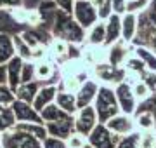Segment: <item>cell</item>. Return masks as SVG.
<instances>
[{
    "label": "cell",
    "instance_id": "6da1fadb",
    "mask_svg": "<svg viewBox=\"0 0 156 148\" xmlns=\"http://www.w3.org/2000/svg\"><path fill=\"white\" fill-rule=\"evenodd\" d=\"M132 46L146 47L156 54V0H151L149 6L137 14V35Z\"/></svg>",
    "mask_w": 156,
    "mask_h": 148
},
{
    "label": "cell",
    "instance_id": "7a4b0ae2",
    "mask_svg": "<svg viewBox=\"0 0 156 148\" xmlns=\"http://www.w3.org/2000/svg\"><path fill=\"white\" fill-rule=\"evenodd\" d=\"M52 35L56 39L64 40L69 46H83L85 44V37H87V30H83L80 24L75 21L73 14H68L64 11H57L56 17V24H54V31Z\"/></svg>",
    "mask_w": 156,
    "mask_h": 148
},
{
    "label": "cell",
    "instance_id": "3957f363",
    "mask_svg": "<svg viewBox=\"0 0 156 148\" xmlns=\"http://www.w3.org/2000/svg\"><path fill=\"white\" fill-rule=\"evenodd\" d=\"M94 108H95V113H97V119H99V124H106L109 119L122 113L115 87H109V86L99 87V92H97L94 101Z\"/></svg>",
    "mask_w": 156,
    "mask_h": 148
},
{
    "label": "cell",
    "instance_id": "277c9868",
    "mask_svg": "<svg viewBox=\"0 0 156 148\" xmlns=\"http://www.w3.org/2000/svg\"><path fill=\"white\" fill-rule=\"evenodd\" d=\"M90 70H92V79L97 80L101 86H109V87H116L118 84L125 82L128 75L125 68H116V66H111L109 63L97 65Z\"/></svg>",
    "mask_w": 156,
    "mask_h": 148
},
{
    "label": "cell",
    "instance_id": "5b68a950",
    "mask_svg": "<svg viewBox=\"0 0 156 148\" xmlns=\"http://www.w3.org/2000/svg\"><path fill=\"white\" fill-rule=\"evenodd\" d=\"M2 146L4 148H42V141L28 132L12 127L11 131L2 134Z\"/></svg>",
    "mask_w": 156,
    "mask_h": 148
},
{
    "label": "cell",
    "instance_id": "8992f818",
    "mask_svg": "<svg viewBox=\"0 0 156 148\" xmlns=\"http://www.w3.org/2000/svg\"><path fill=\"white\" fill-rule=\"evenodd\" d=\"M73 17L83 30H90L99 21V12L90 0H76L73 9Z\"/></svg>",
    "mask_w": 156,
    "mask_h": 148
},
{
    "label": "cell",
    "instance_id": "52a82bcc",
    "mask_svg": "<svg viewBox=\"0 0 156 148\" xmlns=\"http://www.w3.org/2000/svg\"><path fill=\"white\" fill-rule=\"evenodd\" d=\"M89 145L94 148H116L122 136L111 132L106 127V124H97L94 131L89 134Z\"/></svg>",
    "mask_w": 156,
    "mask_h": 148
},
{
    "label": "cell",
    "instance_id": "ba28073f",
    "mask_svg": "<svg viewBox=\"0 0 156 148\" xmlns=\"http://www.w3.org/2000/svg\"><path fill=\"white\" fill-rule=\"evenodd\" d=\"M115 92H116V99L118 105H120V112L134 117L135 112H137V106H139V101L132 91V86L128 82H122L115 87Z\"/></svg>",
    "mask_w": 156,
    "mask_h": 148
},
{
    "label": "cell",
    "instance_id": "9c48e42d",
    "mask_svg": "<svg viewBox=\"0 0 156 148\" xmlns=\"http://www.w3.org/2000/svg\"><path fill=\"white\" fill-rule=\"evenodd\" d=\"M97 124H99V119H97L94 105L78 110L76 115H75V131L78 134H83V136L89 138V134L97 127Z\"/></svg>",
    "mask_w": 156,
    "mask_h": 148
},
{
    "label": "cell",
    "instance_id": "30bf717a",
    "mask_svg": "<svg viewBox=\"0 0 156 148\" xmlns=\"http://www.w3.org/2000/svg\"><path fill=\"white\" fill-rule=\"evenodd\" d=\"M132 56V44L118 40L116 44L108 47V63L116 68H125L127 59Z\"/></svg>",
    "mask_w": 156,
    "mask_h": 148
},
{
    "label": "cell",
    "instance_id": "8fae6325",
    "mask_svg": "<svg viewBox=\"0 0 156 148\" xmlns=\"http://www.w3.org/2000/svg\"><path fill=\"white\" fill-rule=\"evenodd\" d=\"M12 112L16 115V120L17 124H23V122H33V124H44V119H42V115L33 108V105H30V103H24V101H16L11 105Z\"/></svg>",
    "mask_w": 156,
    "mask_h": 148
},
{
    "label": "cell",
    "instance_id": "7c38bea8",
    "mask_svg": "<svg viewBox=\"0 0 156 148\" xmlns=\"http://www.w3.org/2000/svg\"><path fill=\"white\" fill-rule=\"evenodd\" d=\"M106 127H108L111 132H115V134H118V136H122V138L137 131L134 117L125 115V113H118L116 117L109 119V120L106 122Z\"/></svg>",
    "mask_w": 156,
    "mask_h": 148
},
{
    "label": "cell",
    "instance_id": "4fadbf2b",
    "mask_svg": "<svg viewBox=\"0 0 156 148\" xmlns=\"http://www.w3.org/2000/svg\"><path fill=\"white\" fill-rule=\"evenodd\" d=\"M99 87H101V84L94 79H89L83 86L80 87V91L76 92L78 110L87 108V106H92V105H94L95 96H97V92H99Z\"/></svg>",
    "mask_w": 156,
    "mask_h": 148
},
{
    "label": "cell",
    "instance_id": "5bb4252c",
    "mask_svg": "<svg viewBox=\"0 0 156 148\" xmlns=\"http://www.w3.org/2000/svg\"><path fill=\"white\" fill-rule=\"evenodd\" d=\"M82 61L94 68L97 65L108 63V47L104 46H83L82 47Z\"/></svg>",
    "mask_w": 156,
    "mask_h": 148
},
{
    "label": "cell",
    "instance_id": "9a60e30c",
    "mask_svg": "<svg viewBox=\"0 0 156 148\" xmlns=\"http://www.w3.org/2000/svg\"><path fill=\"white\" fill-rule=\"evenodd\" d=\"M49 136L52 138H61V139H68L75 131V117H69L66 120H59V122H47L45 124Z\"/></svg>",
    "mask_w": 156,
    "mask_h": 148
},
{
    "label": "cell",
    "instance_id": "2e32d148",
    "mask_svg": "<svg viewBox=\"0 0 156 148\" xmlns=\"http://www.w3.org/2000/svg\"><path fill=\"white\" fill-rule=\"evenodd\" d=\"M12 9H0V33H9V35H21L26 31V26L17 23L12 16Z\"/></svg>",
    "mask_w": 156,
    "mask_h": 148
},
{
    "label": "cell",
    "instance_id": "e0dca14e",
    "mask_svg": "<svg viewBox=\"0 0 156 148\" xmlns=\"http://www.w3.org/2000/svg\"><path fill=\"white\" fill-rule=\"evenodd\" d=\"M57 92H59V86H42V89L38 91V94H37V98L33 101V108L40 113L49 105L56 103Z\"/></svg>",
    "mask_w": 156,
    "mask_h": 148
},
{
    "label": "cell",
    "instance_id": "ac0fdd59",
    "mask_svg": "<svg viewBox=\"0 0 156 148\" xmlns=\"http://www.w3.org/2000/svg\"><path fill=\"white\" fill-rule=\"evenodd\" d=\"M23 65H24V61H23L19 56L12 57L11 61L7 63V84H9V87H11L12 91L16 92V89L19 86H21V72H23Z\"/></svg>",
    "mask_w": 156,
    "mask_h": 148
},
{
    "label": "cell",
    "instance_id": "d6986e66",
    "mask_svg": "<svg viewBox=\"0 0 156 148\" xmlns=\"http://www.w3.org/2000/svg\"><path fill=\"white\" fill-rule=\"evenodd\" d=\"M122 17L118 14H111L109 19L106 21V44L104 47H109L122 40Z\"/></svg>",
    "mask_w": 156,
    "mask_h": 148
},
{
    "label": "cell",
    "instance_id": "ffe728a7",
    "mask_svg": "<svg viewBox=\"0 0 156 148\" xmlns=\"http://www.w3.org/2000/svg\"><path fill=\"white\" fill-rule=\"evenodd\" d=\"M142 80H144L146 84L149 86L151 96L147 98L146 101L139 103L137 110H146V112H151V113L154 115V119H156V73H151V72H147V73L142 77Z\"/></svg>",
    "mask_w": 156,
    "mask_h": 148
},
{
    "label": "cell",
    "instance_id": "44dd1931",
    "mask_svg": "<svg viewBox=\"0 0 156 148\" xmlns=\"http://www.w3.org/2000/svg\"><path fill=\"white\" fill-rule=\"evenodd\" d=\"M42 86H44V84L38 82V80H33V82H28V84H21V86L16 89V99L33 105L35 98H37L38 91L42 89Z\"/></svg>",
    "mask_w": 156,
    "mask_h": 148
},
{
    "label": "cell",
    "instance_id": "7402d4cb",
    "mask_svg": "<svg viewBox=\"0 0 156 148\" xmlns=\"http://www.w3.org/2000/svg\"><path fill=\"white\" fill-rule=\"evenodd\" d=\"M106 44V21H97L90 30H87L83 46H104Z\"/></svg>",
    "mask_w": 156,
    "mask_h": 148
},
{
    "label": "cell",
    "instance_id": "603a6c76",
    "mask_svg": "<svg viewBox=\"0 0 156 148\" xmlns=\"http://www.w3.org/2000/svg\"><path fill=\"white\" fill-rule=\"evenodd\" d=\"M137 35V14L127 12L122 17V40L127 44H132Z\"/></svg>",
    "mask_w": 156,
    "mask_h": 148
},
{
    "label": "cell",
    "instance_id": "cb8c5ba5",
    "mask_svg": "<svg viewBox=\"0 0 156 148\" xmlns=\"http://www.w3.org/2000/svg\"><path fill=\"white\" fill-rule=\"evenodd\" d=\"M134 120L139 132H156V119L151 112L137 110L134 115Z\"/></svg>",
    "mask_w": 156,
    "mask_h": 148
},
{
    "label": "cell",
    "instance_id": "d4e9b609",
    "mask_svg": "<svg viewBox=\"0 0 156 148\" xmlns=\"http://www.w3.org/2000/svg\"><path fill=\"white\" fill-rule=\"evenodd\" d=\"M12 57H16L14 35L0 33V65H7Z\"/></svg>",
    "mask_w": 156,
    "mask_h": 148
},
{
    "label": "cell",
    "instance_id": "484cf974",
    "mask_svg": "<svg viewBox=\"0 0 156 148\" xmlns=\"http://www.w3.org/2000/svg\"><path fill=\"white\" fill-rule=\"evenodd\" d=\"M56 105L61 110H64L66 113L73 115V117H75V115H76V112H78L76 94H73V92L59 91V92H57V98H56Z\"/></svg>",
    "mask_w": 156,
    "mask_h": 148
},
{
    "label": "cell",
    "instance_id": "4316f807",
    "mask_svg": "<svg viewBox=\"0 0 156 148\" xmlns=\"http://www.w3.org/2000/svg\"><path fill=\"white\" fill-rule=\"evenodd\" d=\"M132 54L137 56L140 61L144 63V66L147 72L151 73H156V54L149 49H146V47H135L132 46Z\"/></svg>",
    "mask_w": 156,
    "mask_h": 148
},
{
    "label": "cell",
    "instance_id": "83f0119b",
    "mask_svg": "<svg viewBox=\"0 0 156 148\" xmlns=\"http://www.w3.org/2000/svg\"><path fill=\"white\" fill-rule=\"evenodd\" d=\"M40 115H42V119H44V124H47V122H59V120H66V119H69V117H73V115L66 113L64 110H61L56 103H52L47 108H44L40 112Z\"/></svg>",
    "mask_w": 156,
    "mask_h": 148
},
{
    "label": "cell",
    "instance_id": "f1b7e54d",
    "mask_svg": "<svg viewBox=\"0 0 156 148\" xmlns=\"http://www.w3.org/2000/svg\"><path fill=\"white\" fill-rule=\"evenodd\" d=\"M17 129H21V131L28 132L31 136H35L37 139L44 143L47 138H49V132H47V127L45 124H33V122H23V124H16Z\"/></svg>",
    "mask_w": 156,
    "mask_h": 148
},
{
    "label": "cell",
    "instance_id": "f546056e",
    "mask_svg": "<svg viewBox=\"0 0 156 148\" xmlns=\"http://www.w3.org/2000/svg\"><path fill=\"white\" fill-rule=\"evenodd\" d=\"M16 124H17L16 115H14L11 106H7V108L2 110V113H0V134L11 131L12 127H16Z\"/></svg>",
    "mask_w": 156,
    "mask_h": 148
},
{
    "label": "cell",
    "instance_id": "4dcf8cb0",
    "mask_svg": "<svg viewBox=\"0 0 156 148\" xmlns=\"http://www.w3.org/2000/svg\"><path fill=\"white\" fill-rule=\"evenodd\" d=\"M14 47H16V56H19L23 61H31V47L23 40L21 35H14Z\"/></svg>",
    "mask_w": 156,
    "mask_h": 148
},
{
    "label": "cell",
    "instance_id": "1f68e13d",
    "mask_svg": "<svg viewBox=\"0 0 156 148\" xmlns=\"http://www.w3.org/2000/svg\"><path fill=\"white\" fill-rule=\"evenodd\" d=\"M140 136H142V132L135 131L132 134H127V136H123L120 139L116 148H140Z\"/></svg>",
    "mask_w": 156,
    "mask_h": 148
},
{
    "label": "cell",
    "instance_id": "d6a6232c",
    "mask_svg": "<svg viewBox=\"0 0 156 148\" xmlns=\"http://www.w3.org/2000/svg\"><path fill=\"white\" fill-rule=\"evenodd\" d=\"M130 86H132V91H134V94H135V98H137V101L139 103L146 101V99L151 96V89H149V86L146 84L144 80L134 82V84H130Z\"/></svg>",
    "mask_w": 156,
    "mask_h": 148
},
{
    "label": "cell",
    "instance_id": "836d02e7",
    "mask_svg": "<svg viewBox=\"0 0 156 148\" xmlns=\"http://www.w3.org/2000/svg\"><path fill=\"white\" fill-rule=\"evenodd\" d=\"M37 80V63L33 61H24L21 72V84H28Z\"/></svg>",
    "mask_w": 156,
    "mask_h": 148
},
{
    "label": "cell",
    "instance_id": "e575fe53",
    "mask_svg": "<svg viewBox=\"0 0 156 148\" xmlns=\"http://www.w3.org/2000/svg\"><path fill=\"white\" fill-rule=\"evenodd\" d=\"M14 101L16 92L9 87V84H0V106H11Z\"/></svg>",
    "mask_w": 156,
    "mask_h": 148
},
{
    "label": "cell",
    "instance_id": "d590c367",
    "mask_svg": "<svg viewBox=\"0 0 156 148\" xmlns=\"http://www.w3.org/2000/svg\"><path fill=\"white\" fill-rule=\"evenodd\" d=\"M49 59V46H37L31 49V61L33 63H40Z\"/></svg>",
    "mask_w": 156,
    "mask_h": 148
},
{
    "label": "cell",
    "instance_id": "8d00e7d4",
    "mask_svg": "<svg viewBox=\"0 0 156 148\" xmlns=\"http://www.w3.org/2000/svg\"><path fill=\"white\" fill-rule=\"evenodd\" d=\"M66 143H68V148H85L87 143H89V139H87V136H83V134L73 132L71 136L66 139Z\"/></svg>",
    "mask_w": 156,
    "mask_h": 148
},
{
    "label": "cell",
    "instance_id": "74e56055",
    "mask_svg": "<svg viewBox=\"0 0 156 148\" xmlns=\"http://www.w3.org/2000/svg\"><path fill=\"white\" fill-rule=\"evenodd\" d=\"M42 148H68V143H66V139L49 136L44 143H42Z\"/></svg>",
    "mask_w": 156,
    "mask_h": 148
},
{
    "label": "cell",
    "instance_id": "f35d334b",
    "mask_svg": "<svg viewBox=\"0 0 156 148\" xmlns=\"http://www.w3.org/2000/svg\"><path fill=\"white\" fill-rule=\"evenodd\" d=\"M113 4V14L125 16L127 14V0H111Z\"/></svg>",
    "mask_w": 156,
    "mask_h": 148
},
{
    "label": "cell",
    "instance_id": "ab89813d",
    "mask_svg": "<svg viewBox=\"0 0 156 148\" xmlns=\"http://www.w3.org/2000/svg\"><path fill=\"white\" fill-rule=\"evenodd\" d=\"M54 4L57 6V9L68 12V14H73V9H75V0H54Z\"/></svg>",
    "mask_w": 156,
    "mask_h": 148
},
{
    "label": "cell",
    "instance_id": "60d3db41",
    "mask_svg": "<svg viewBox=\"0 0 156 148\" xmlns=\"http://www.w3.org/2000/svg\"><path fill=\"white\" fill-rule=\"evenodd\" d=\"M24 7V0H0V9H19Z\"/></svg>",
    "mask_w": 156,
    "mask_h": 148
},
{
    "label": "cell",
    "instance_id": "b9f144b4",
    "mask_svg": "<svg viewBox=\"0 0 156 148\" xmlns=\"http://www.w3.org/2000/svg\"><path fill=\"white\" fill-rule=\"evenodd\" d=\"M0 84H7V66L0 65Z\"/></svg>",
    "mask_w": 156,
    "mask_h": 148
},
{
    "label": "cell",
    "instance_id": "7bdbcfd3",
    "mask_svg": "<svg viewBox=\"0 0 156 148\" xmlns=\"http://www.w3.org/2000/svg\"><path fill=\"white\" fill-rule=\"evenodd\" d=\"M90 2H92V6H94L95 9H99V7L102 6L104 2H108V0H90Z\"/></svg>",
    "mask_w": 156,
    "mask_h": 148
},
{
    "label": "cell",
    "instance_id": "ee69618b",
    "mask_svg": "<svg viewBox=\"0 0 156 148\" xmlns=\"http://www.w3.org/2000/svg\"><path fill=\"white\" fill-rule=\"evenodd\" d=\"M4 108H7V106H0V113H2V110H4Z\"/></svg>",
    "mask_w": 156,
    "mask_h": 148
},
{
    "label": "cell",
    "instance_id": "f6af8a7d",
    "mask_svg": "<svg viewBox=\"0 0 156 148\" xmlns=\"http://www.w3.org/2000/svg\"><path fill=\"white\" fill-rule=\"evenodd\" d=\"M85 148H94V146H90V145H89V143H87V146H85Z\"/></svg>",
    "mask_w": 156,
    "mask_h": 148
},
{
    "label": "cell",
    "instance_id": "bcb514c9",
    "mask_svg": "<svg viewBox=\"0 0 156 148\" xmlns=\"http://www.w3.org/2000/svg\"><path fill=\"white\" fill-rule=\"evenodd\" d=\"M0 141H2V134H0Z\"/></svg>",
    "mask_w": 156,
    "mask_h": 148
},
{
    "label": "cell",
    "instance_id": "7dc6e473",
    "mask_svg": "<svg viewBox=\"0 0 156 148\" xmlns=\"http://www.w3.org/2000/svg\"><path fill=\"white\" fill-rule=\"evenodd\" d=\"M0 148H4V146H2V143H0Z\"/></svg>",
    "mask_w": 156,
    "mask_h": 148
},
{
    "label": "cell",
    "instance_id": "c3c4849f",
    "mask_svg": "<svg viewBox=\"0 0 156 148\" xmlns=\"http://www.w3.org/2000/svg\"><path fill=\"white\" fill-rule=\"evenodd\" d=\"M127 2H132V0H127Z\"/></svg>",
    "mask_w": 156,
    "mask_h": 148
},
{
    "label": "cell",
    "instance_id": "681fc988",
    "mask_svg": "<svg viewBox=\"0 0 156 148\" xmlns=\"http://www.w3.org/2000/svg\"><path fill=\"white\" fill-rule=\"evenodd\" d=\"M75 2H76V0H75Z\"/></svg>",
    "mask_w": 156,
    "mask_h": 148
},
{
    "label": "cell",
    "instance_id": "f907efd6",
    "mask_svg": "<svg viewBox=\"0 0 156 148\" xmlns=\"http://www.w3.org/2000/svg\"><path fill=\"white\" fill-rule=\"evenodd\" d=\"M154 148H156V146H154Z\"/></svg>",
    "mask_w": 156,
    "mask_h": 148
}]
</instances>
